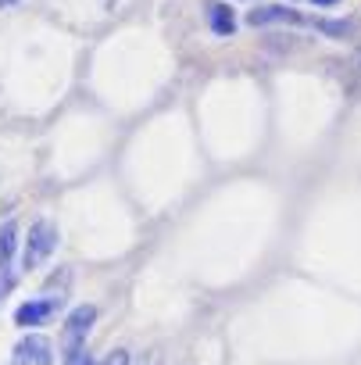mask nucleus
<instances>
[{"instance_id":"1","label":"nucleus","mask_w":361,"mask_h":365,"mask_svg":"<svg viewBox=\"0 0 361 365\" xmlns=\"http://www.w3.org/2000/svg\"><path fill=\"white\" fill-rule=\"evenodd\" d=\"M97 322V308L93 304H79L68 312L65 319V329H61V361H72L86 351V336Z\"/></svg>"},{"instance_id":"2","label":"nucleus","mask_w":361,"mask_h":365,"mask_svg":"<svg viewBox=\"0 0 361 365\" xmlns=\"http://www.w3.org/2000/svg\"><path fill=\"white\" fill-rule=\"evenodd\" d=\"M54 247H58V226H54L51 219H36V222L29 226V240H26L22 265H26V269L43 265V262L54 255Z\"/></svg>"},{"instance_id":"3","label":"nucleus","mask_w":361,"mask_h":365,"mask_svg":"<svg viewBox=\"0 0 361 365\" xmlns=\"http://www.w3.org/2000/svg\"><path fill=\"white\" fill-rule=\"evenodd\" d=\"M61 304H65L61 294H58V297H33V301H26V304L15 308V326H22V329L43 326V322H51V319L61 312Z\"/></svg>"},{"instance_id":"4","label":"nucleus","mask_w":361,"mask_h":365,"mask_svg":"<svg viewBox=\"0 0 361 365\" xmlns=\"http://www.w3.org/2000/svg\"><path fill=\"white\" fill-rule=\"evenodd\" d=\"M11 354H15V365H51L54 361V344L43 333H26L15 344Z\"/></svg>"},{"instance_id":"5","label":"nucleus","mask_w":361,"mask_h":365,"mask_svg":"<svg viewBox=\"0 0 361 365\" xmlns=\"http://www.w3.org/2000/svg\"><path fill=\"white\" fill-rule=\"evenodd\" d=\"M276 22H304L293 8H286V4H265V8H254L251 15H247V26H276Z\"/></svg>"},{"instance_id":"6","label":"nucleus","mask_w":361,"mask_h":365,"mask_svg":"<svg viewBox=\"0 0 361 365\" xmlns=\"http://www.w3.org/2000/svg\"><path fill=\"white\" fill-rule=\"evenodd\" d=\"M208 26L215 36H233L236 33V15L229 4H222V0H208Z\"/></svg>"},{"instance_id":"7","label":"nucleus","mask_w":361,"mask_h":365,"mask_svg":"<svg viewBox=\"0 0 361 365\" xmlns=\"http://www.w3.org/2000/svg\"><path fill=\"white\" fill-rule=\"evenodd\" d=\"M15 247H19V222L8 219L4 226H0V272H11Z\"/></svg>"},{"instance_id":"8","label":"nucleus","mask_w":361,"mask_h":365,"mask_svg":"<svg viewBox=\"0 0 361 365\" xmlns=\"http://www.w3.org/2000/svg\"><path fill=\"white\" fill-rule=\"evenodd\" d=\"M318 29L329 36H347V33H354V22H318Z\"/></svg>"},{"instance_id":"9","label":"nucleus","mask_w":361,"mask_h":365,"mask_svg":"<svg viewBox=\"0 0 361 365\" xmlns=\"http://www.w3.org/2000/svg\"><path fill=\"white\" fill-rule=\"evenodd\" d=\"M104 365H129V351H125V347H118V351H111Z\"/></svg>"},{"instance_id":"10","label":"nucleus","mask_w":361,"mask_h":365,"mask_svg":"<svg viewBox=\"0 0 361 365\" xmlns=\"http://www.w3.org/2000/svg\"><path fill=\"white\" fill-rule=\"evenodd\" d=\"M65 365H97V358H93L90 351H83L79 358H72V361H65Z\"/></svg>"},{"instance_id":"11","label":"nucleus","mask_w":361,"mask_h":365,"mask_svg":"<svg viewBox=\"0 0 361 365\" xmlns=\"http://www.w3.org/2000/svg\"><path fill=\"white\" fill-rule=\"evenodd\" d=\"M311 4H318V8H333V4H340V0H311Z\"/></svg>"},{"instance_id":"12","label":"nucleus","mask_w":361,"mask_h":365,"mask_svg":"<svg viewBox=\"0 0 361 365\" xmlns=\"http://www.w3.org/2000/svg\"><path fill=\"white\" fill-rule=\"evenodd\" d=\"M11 4H19V0H0V8H11Z\"/></svg>"}]
</instances>
